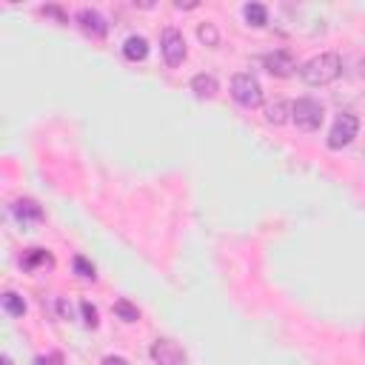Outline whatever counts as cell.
I'll list each match as a JSON object with an SVG mask.
<instances>
[{"label": "cell", "mask_w": 365, "mask_h": 365, "mask_svg": "<svg viewBox=\"0 0 365 365\" xmlns=\"http://www.w3.org/2000/svg\"><path fill=\"white\" fill-rule=\"evenodd\" d=\"M302 80L308 86H328L342 74V57L336 51H322L317 57H311L302 68H299Z\"/></svg>", "instance_id": "1"}, {"label": "cell", "mask_w": 365, "mask_h": 365, "mask_svg": "<svg viewBox=\"0 0 365 365\" xmlns=\"http://www.w3.org/2000/svg\"><path fill=\"white\" fill-rule=\"evenodd\" d=\"M231 97H234L242 108H259V106H262V86H259V80H257L254 74L240 71V74H234V80H231Z\"/></svg>", "instance_id": "2"}, {"label": "cell", "mask_w": 365, "mask_h": 365, "mask_svg": "<svg viewBox=\"0 0 365 365\" xmlns=\"http://www.w3.org/2000/svg\"><path fill=\"white\" fill-rule=\"evenodd\" d=\"M322 117H325V111H322V106H319L314 97H299V100L291 106V120H294L297 128H302V131H317V128L322 125Z\"/></svg>", "instance_id": "3"}, {"label": "cell", "mask_w": 365, "mask_h": 365, "mask_svg": "<svg viewBox=\"0 0 365 365\" xmlns=\"http://www.w3.org/2000/svg\"><path fill=\"white\" fill-rule=\"evenodd\" d=\"M356 131H359V120L354 117V114H339L336 120H334V125H331V131H328V148H334V151H339V148H345L354 137H356Z\"/></svg>", "instance_id": "4"}, {"label": "cell", "mask_w": 365, "mask_h": 365, "mask_svg": "<svg viewBox=\"0 0 365 365\" xmlns=\"http://www.w3.org/2000/svg\"><path fill=\"white\" fill-rule=\"evenodd\" d=\"M160 48H163V57L171 68H177L182 60H185V37L182 31H177L174 26L163 29V37H160Z\"/></svg>", "instance_id": "5"}, {"label": "cell", "mask_w": 365, "mask_h": 365, "mask_svg": "<svg viewBox=\"0 0 365 365\" xmlns=\"http://www.w3.org/2000/svg\"><path fill=\"white\" fill-rule=\"evenodd\" d=\"M262 66L268 68V74L274 77H291L297 71V60L288 48H277V51H268L262 54Z\"/></svg>", "instance_id": "6"}, {"label": "cell", "mask_w": 365, "mask_h": 365, "mask_svg": "<svg viewBox=\"0 0 365 365\" xmlns=\"http://www.w3.org/2000/svg\"><path fill=\"white\" fill-rule=\"evenodd\" d=\"M151 356L157 359V365H185V354L171 339H157L151 345Z\"/></svg>", "instance_id": "7"}, {"label": "cell", "mask_w": 365, "mask_h": 365, "mask_svg": "<svg viewBox=\"0 0 365 365\" xmlns=\"http://www.w3.org/2000/svg\"><path fill=\"white\" fill-rule=\"evenodd\" d=\"M77 23H80V29H83L86 34H91V37H97V40L108 34L106 17H103L100 11H94V9H80V11H77Z\"/></svg>", "instance_id": "8"}, {"label": "cell", "mask_w": 365, "mask_h": 365, "mask_svg": "<svg viewBox=\"0 0 365 365\" xmlns=\"http://www.w3.org/2000/svg\"><path fill=\"white\" fill-rule=\"evenodd\" d=\"M11 211H14V217L26 225V222H40L43 220V208L34 202V200H17L14 205H11Z\"/></svg>", "instance_id": "9"}, {"label": "cell", "mask_w": 365, "mask_h": 365, "mask_svg": "<svg viewBox=\"0 0 365 365\" xmlns=\"http://www.w3.org/2000/svg\"><path fill=\"white\" fill-rule=\"evenodd\" d=\"M123 54H125V60H131V63L145 60V57H148V43H145V37H140V34L125 37V43H123Z\"/></svg>", "instance_id": "10"}, {"label": "cell", "mask_w": 365, "mask_h": 365, "mask_svg": "<svg viewBox=\"0 0 365 365\" xmlns=\"http://www.w3.org/2000/svg\"><path fill=\"white\" fill-rule=\"evenodd\" d=\"M291 106H294V103H288V100H274V103H268V106H265V120H268L271 125H282L285 120H291Z\"/></svg>", "instance_id": "11"}, {"label": "cell", "mask_w": 365, "mask_h": 365, "mask_svg": "<svg viewBox=\"0 0 365 365\" xmlns=\"http://www.w3.org/2000/svg\"><path fill=\"white\" fill-rule=\"evenodd\" d=\"M51 262H54L51 254L43 251V248H29V251L23 254V268H29V271H34V268H48Z\"/></svg>", "instance_id": "12"}, {"label": "cell", "mask_w": 365, "mask_h": 365, "mask_svg": "<svg viewBox=\"0 0 365 365\" xmlns=\"http://www.w3.org/2000/svg\"><path fill=\"white\" fill-rule=\"evenodd\" d=\"M191 91H194L197 97H214V94H217V80H214V74H197V77L191 80Z\"/></svg>", "instance_id": "13"}, {"label": "cell", "mask_w": 365, "mask_h": 365, "mask_svg": "<svg viewBox=\"0 0 365 365\" xmlns=\"http://www.w3.org/2000/svg\"><path fill=\"white\" fill-rule=\"evenodd\" d=\"M242 14H245V20H248L251 26H257V29L268 23V9H265L262 3H245Z\"/></svg>", "instance_id": "14"}, {"label": "cell", "mask_w": 365, "mask_h": 365, "mask_svg": "<svg viewBox=\"0 0 365 365\" xmlns=\"http://www.w3.org/2000/svg\"><path fill=\"white\" fill-rule=\"evenodd\" d=\"M3 311H6L9 317H23V314H26V302H23V297L14 294V291H6V294H3Z\"/></svg>", "instance_id": "15"}, {"label": "cell", "mask_w": 365, "mask_h": 365, "mask_svg": "<svg viewBox=\"0 0 365 365\" xmlns=\"http://www.w3.org/2000/svg\"><path fill=\"white\" fill-rule=\"evenodd\" d=\"M197 37H200V43L202 46H220V31H217V26L214 23H200L197 26Z\"/></svg>", "instance_id": "16"}, {"label": "cell", "mask_w": 365, "mask_h": 365, "mask_svg": "<svg viewBox=\"0 0 365 365\" xmlns=\"http://www.w3.org/2000/svg\"><path fill=\"white\" fill-rule=\"evenodd\" d=\"M114 314H117L123 322H137V319H140V308L131 305L128 299H117V302H114Z\"/></svg>", "instance_id": "17"}, {"label": "cell", "mask_w": 365, "mask_h": 365, "mask_svg": "<svg viewBox=\"0 0 365 365\" xmlns=\"http://www.w3.org/2000/svg\"><path fill=\"white\" fill-rule=\"evenodd\" d=\"M71 268H74V274H77V277H83V279H94V277H97L94 265H91V262H88L83 254H77V257L71 259Z\"/></svg>", "instance_id": "18"}, {"label": "cell", "mask_w": 365, "mask_h": 365, "mask_svg": "<svg viewBox=\"0 0 365 365\" xmlns=\"http://www.w3.org/2000/svg\"><path fill=\"white\" fill-rule=\"evenodd\" d=\"M80 311H83V322H86L88 328H97V308H94L88 299L80 302Z\"/></svg>", "instance_id": "19"}, {"label": "cell", "mask_w": 365, "mask_h": 365, "mask_svg": "<svg viewBox=\"0 0 365 365\" xmlns=\"http://www.w3.org/2000/svg\"><path fill=\"white\" fill-rule=\"evenodd\" d=\"M103 365H128V362H125L123 356H106V359H103Z\"/></svg>", "instance_id": "20"}, {"label": "cell", "mask_w": 365, "mask_h": 365, "mask_svg": "<svg viewBox=\"0 0 365 365\" xmlns=\"http://www.w3.org/2000/svg\"><path fill=\"white\" fill-rule=\"evenodd\" d=\"M60 314H63V317H68V319H71V308H68V305H66V302H63V299H60Z\"/></svg>", "instance_id": "21"}, {"label": "cell", "mask_w": 365, "mask_h": 365, "mask_svg": "<svg viewBox=\"0 0 365 365\" xmlns=\"http://www.w3.org/2000/svg\"><path fill=\"white\" fill-rule=\"evenodd\" d=\"M0 365H11V359H9V356H3V359H0Z\"/></svg>", "instance_id": "22"}]
</instances>
